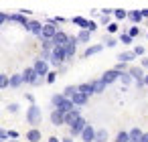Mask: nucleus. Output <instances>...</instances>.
I'll return each mask as SVG.
<instances>
[{
	"label": "nucleus",
	"instance_id": "nucleus-1",
	"mask_svg": "<svg viewBox=\"0 0 148 142\" xmlns=\"http://www.w3.org/2000/svg\"><path fill=\"white\" fill-rule=\"evenodd\" d=\"M65 59H67V51H65V47H53L51 63H53V65H61Z\"/></svg>",
	"mask_w": 148,
	"mask_h": 142
},
{
	"label": "nucleus",
	"instance_id": "nucleus-2",
	"mask_svg": "<svg viewBox=\"0 0 148 142\" xmlns=\"http://www.w3.org/2000/svg\"><path fill=\"white\" fill-rule=\"evenodd\" d=\"M27 120H29V124H33V126H37V124L41 122V108H39L37 104H31V108H29V112H27Z\"/></svg>",
	"mask_w": 148,
	"mask_h": 142
},
{
	"label": "nucleus",
	"instance_id": "nucleus-3",
	"mask_svg": "<svg viewBox=\"0 0 148 142\" xmlns=\"http://www.w3.org/2000/svg\"><path fill=\"white\" fill-rule=\"evenodd\" d=\"M23 81H25V83H39L41 77H39V73L35 71V67H27V69L23 71Z\"/></svg>",
	"mask_w": 148,
	"mask_h": 142
},
{
	"label": "nucleus",
	"instance_id": "nucleus-4",
	"mask_svg": "<svg viewBox=\"0 0 148 142\" xmlns=\"http://www.w3.org/2000/svg\"><path fill=\"white\" fill-rule=\"evenodd\" d=\"M57 35V27H55V21H49L47 25H43V33H41V39H53Z\"/></svg>",
	"mask_w": 148,
	"mask_h": 142
},
{
	"label": "nucleus",
	"instance_id": "nucleus-5",
	"mask_svg": "<svg viewBox=\"0 0 148 142\" xmlns=\"http://www.w3.org/2000/svg\"><path fill=\"white\" fill-rule=\"evenodd\" d=\"M33 67H35V71L39 73V77H47V73H49V65H47L45 59H37Z\"/></svg>",
	"mask_w": 148,
	"mask_h": 142
},
{
	"label": "nucleus",
	"instance_id": "nucleus-6",
	"mask_svg": "<svg viewBox=\"0 0 148 142\" xmlns=\"http://www.w3.org/2000/svg\"><path fill=\"white\" fill-rule=\"evenodd\" d=\"M79 118H81V116H79V108L75 106L73 110H69V112L65 114V124H67V126L71 128V126H73V124H75V122L79 120Z\"/></svg>",
	"mask_w": 148,
	"mask_h": 142
},
{
	"label": "nucleus",
	"instance_id": "nucleus-7",
	"mask_svg": "<svg viewBox=\"0 0 148 142\" xmlns=\"http://www.w3.org/2000/svg\"><path fill=\"white\" fill-rule=\"evenodd\" d=\"M51 124H53V126H63V124H65V114L55 108V110L51 112Z\"/></svg>",
	"mask_w": 148,
	"mask_h": 142
},
{
	"label": "nucleus",
	"instance_id": "nucleus-8",
	"mask_svg": "<svg viewBox=\"0 0 148 142\" xmlns=\"http://www.w3.org/2000/svg\"><path fill=\"white\" fill-rule=\"evenodd\" d=\"M77 43H79V39H77V37H69V41H67V45H65V51H67V59H71V57L75 55Z\"/></svg>",
	"mask_w": 148,
	"mask_h": 142
},
{
	"label": "nucleus",
	"instance_id": "nucleus-9",
	"mask_svg": "<svg viewBox=\"0 0 148 142\" xmlns=\"http://www.w3.org/2000/svg\"><path fill=\"white\" fill-rule=\"evenodd\" d=\"M120 75H122V71H118V69H110V71H106V73L101 75V79L110 85V83H114L116 79H120Z\"/></svg>",
	"mask_w": 148,
	"mask_h": 142
},
{
	"label": "nucleus",
	"instance_id": "nucleus-10",
	"mask_svg": "<svg viewBox=\"0 0 148 142\" xmlns=\"http://www.w3.org/2000/svg\"><path fill=\"white\" fill-rule=\"evenodd\" d=\"M85 126H87V122H85L83 118H79V120L71 126V130H69V132H71V136H81V132L85 130Z\"/></svg>",
	"mask_w": 148,
	"mask_h": 142
},
{
	"label": "nucleus",
	"instance_id": "nucleus-11",
	"mask_svg": "<svg viewBox=\"0 0 148 142\" xmlns=\"http://www.w3.org/2000/svg\"><path fill=\"white\" fill-rule=\"evenodd\" d=\"M81 140H83V142H95V130H93L91 124H87L85 130L81 132Z\"/></svg>",
	"mask_w": 148,
	"mask_h": 142
},
{
	"label": "nucleus",
	"instance_id": "nucleus-12",
	"mask_svg": "<svg viewBox=\"0 0 148 142\" xmlns=\"http://www.w3.org/2000/svg\"><path fill=\"white\" fill-rule=\"evenodd\" d=\"M25 29L31 31L33 35H39V37H41V33H43V25H41L39 21H29V23L25 25Z\"/></svg>",
	"mask_w": 148,
	"mask_h": 142
},
{
	"label": "nucleus",
	"instance_id": "nucleus-13",
	"mask_svg": "<svg viewBox=\"0 0 148 142\" xmlns=\"http://www.w3.org/2000/svg\"><path fill=\"white\" fill-rule=\"evenodd\" d=\"M67 41H69V35H65L63 31H57V35L53 37L55 47H65V45H67Z\"/></svg>",
	"mask_w": 148,
	"mask_h": 142
},
{
	"label": "nucleus",
	"instance_id": "nucleus-14",
	"mask_svg": "<svg viewBox=\"0 0 148 142\" xmlns=\"http://www.w3.org/2000/svg\"><path fill=\"white\" fill-rule=\"evenodd\" d=\"M73 108H75V104H73V99H71V97H63V99H61V104L57 106V110H61L63 114H67V112H69V110H73Z\"/></svg>",
	"mask_w": 148,
	"mask_h": 142
},
{
	"label": "nucleus",
	"instance_id": "nucleus-15",
	"mask_svg": "<svg viewBox=\"0 0 148 142\" xmlns=\"http://www.w3.org/2000/svg\"><path fill=\"white\" fill-rule=\"evenodd\" d=\"M71 99H73V104H75V106H85V104H87V99H89V97H87V95H85V93H81V91H79V89H77V91H75V95H73V97H71Z\"/></svg>",
	"mask_w": 148,
	"mask_h": 142
},
{
	"label": "nucleus",
	"instance_id": "nucleus-16",
	"mask_svg": "<svg viewBox=\"0 0 148 142\" xmlns=\"http://www.w3.org/2000/svg\"><path fill=\"white\" fill-rule=\"evenodd\" d=\"M8 21H12V23H21L23 27L29 23V19H27V14H23V12H16V14H8Z\"/></svg>",
	"mask_w": 148,
	"mask_h": 142
},
{
	"label": "nucleus",
	"instance_id": "nucleus-17",
	"mask_svg": "<svg viewBox=\"0 0 148 142\" xmlns=\"http://www.w3.org/2000/svg\"><path fill=\"white\" fill-rule=\"evenodd\" d=\"M91 85H93V91H95V93H103V89H106V85H108V83L99 77V79H93V81H91Z\"/></svg>",
	"mask_w": 148,
	"mask_h": 142
},
{
	"label": "nucleus",
	"instance_id": "nucleus-18",
	"mask_svg": "<svg viewBox=\"0 0 148 142\" xmlns=\"http://www.w3.org/2000/svg\"><path fill=\"white\" fill-rule=\"evenodd\" d=\"M128 134H130V142H142V134H144V132H142L140 128H132Z\"/></svg>",
	"mask_w": 148,
	"mask_h": 142
},
{
	"label": "nucleus",
	"instance_id": "nucleus-19",
	"mask_svg": "<svg viewBox=\"0 0 148 142\" xmlns=\"http://www.w3.org/2000/svg\"><path fill=\"white\" fill-rule=\"evenodd\" d=\"M77 89H79L81 93H85L87 97L95 93V91H93V85H91V81H89V83H81V85H77Z\"/></svg>",
	"mask_w": 148,
	"mask_h": 142
},
{
	"label": "nucleus",
	"instance_id": "nucleus-20",
	"mask_svg": "<svg viewBox=\"0 0 148 142\" xmlns=\"http://www.w3.org/2000/svg\"><path fill=\"white\" fill-rule=\"evenodd\" d=\"M27 140H29V142H39V140H41V132H39L37 128L29 130V132H27Z\"/></svg>",
	"mask_w": 148,
	"mask_h": 142
},
{
	"label": "nucleus",
	"instance_id": "nucleus-21",
	"mask_svg": "<svg viewBox=\"0 0 148 142\" xmlns=\"http://www.w3.org/2000/svg\"><path fill=\"white\" fill-rule=\"evenodd\" d=\"M101 49H103L101 45H91V47H87V49H85V53H83V55H85V57H91V55H95V53H99Z\"/></svg>",
	"mask_w": 148,
	"mask_h": 142
},
{
	"label": "nucleus",
	"instance_id": "nucleus-22",
	"mask_svg": "<svg viewBox=\"0 0 148 142\" xmlns=\"http://www.w3.org/2000/svg\"><path fill=\"white\" fill-rule=\"evenodd\" d=\"M91 31H87V29H83V31H79V35H77V39H79V43H87L89 39H91V35H89Z\"/></svg>",
	"mask_w": 148,
	"mask_h": 142
},
{
	"label": "nucleus",
	"instance_id": "nucleus-23",
	"mask_svg": "<svg viewBox=\"0 0 148 142\" xmlns=\"http://www.w3.org/2000/svg\"><path fill=\"white\" fill-rule=\"evenodd\" d=\"M134 57H136V53H134V51H126V53H120V55H118V59H120V61H126V63H128V61H132Z\"/></svg>",
	"mask_w": 148,
	"mask_h": 142
},
{
	"label": "nucleus",
	"instance_id": "nucleus-24",
	"mask_svg": "<svg viewBox=\"0 0 148 142\" xmlns=\"http://www.w3.org/2000/svg\"><path fill=\"white\" fill-rule=\"evenodd\" d=\"M128 19H130V21H134V23H140L144 16H142V12H140V10H132V12H128Z\"/></svg>",
	"mask_w": 148,
	"mask_h": 142
},
{
	"label": "nucleus",
	"instance_id": "nucleus-25",
	"mask_svg": "<svg viewBox=\"0 0 148 142\" xmlns=\"http://www.w3.org/2000/svg\"><path fill=\"white\" fill-rule=\"evenodd\" d=\"M21 83H25L23 81V73L21 75H10V87H18Z\"/></svg>",
	"mask_w": 148,
	"mask_h": 142
},
{
	"label": "nucleus",
	"instance_id": "nucleus-26",
	"mask_svg": "<svg viewBox=\"0 0 148 142\" xmlns=\"http://www.w3.org/2000/svg\"><path fill=\"white\" fill-rule=\"evenodd\" d=\"M95 142H108V130H97L95 132Z\"/></svg>",
	"mask_w": 148,
	"mask_h": 142
},
{
	"label": "nucleus",
	"instance_id": "nucleus-27",
	"mask_svg": "<svg viewBox=\"0 0 148 142\" xmlns=\"http://www.w3.org/2000/svg\"><path fill=\"white\" fill-rule=\"evenodd\" d=\"M73 23L77 25V27H81V29H87V19H83V16H73Z\"/></svg>",
	"mask_w": 148,
	"mask_h": 142
},
{
	"label": "nucleus",
	"instance_id": "nucleus-28",
	"mask_svg": "<svg viewBox=\"0 0 148 142\" xmlns=\"http://www.w3.org/2000/svg\"><path fill=\"white\" fill-rule=\"evenodd\" d=\"M75 91H77V87H75V85H67V87L63 89V95H65V97H73V95H75Z\"/></svg>",
	"mask_w": 148,
	"mask_h": 142
},
{
	"label": "nucleus",
	"instance_id": "nucleus-29",
	"mask_svg": "<svg viewBox=\"0 0 148 142\" xmlns=\"http://www.w3.org/2000/svg\"><path fill=\"white\" fill-rule=\"evenodd\" d=\"M120 79H122V83H124V85H130V81H132V75H130V71H122Z\"/></svg>",
	"mask_w": 148,
	"mask_h": 142
},
{
	"label": "nucleus",
	"instance_id": "nucleus-30",
	"mask_svg": "<svg viewBox=\"0 0 148 142\" xmlns=\"http://www.w3.org/2000/svg\"><path fill=\"white\" fill-rule=\"evenodd\" d=\"M114 16H116L118 21H122V19H126V16H128V12H126L124 8H116V10H114Z\"/></svg>",
	"mask_w": 148,
	"mask_h": 142
},
{
	"label": "nucleus",
	"instance_id": "nucleus-31",
	"mask_svg": "<svg viewBox=\"0 0 148 142\" xmlns=\"http://www.w3.org/2000/svg\"><path fill=\"white\" fill-rule=\"evenodd\" d=\"M116 142H130V134L128 132H120L116 136Z\"/></svg>",
	"mask_w": 148,
	"mask_h": 142
},
{
	"label": "nucleus",
	"instance_id": "nucleus-32",
	"mask_svg": "<svg viewBox=\"0 0 148 142\" xmlns=\"http://www.w3.org/2000/svg\"><path fill=\"white\" fill-rule=\"evenodd\" d=\"M10 85V77L8 75H0V89H4Z\"/></svg>",
	"mask_w": 148,
	"mask_h": 142
},
{
	"label": "nucleus",
	"instance_id": "nucleus-33",
	"mask_svg": "<svg viewBox=\"0 0 148 142\" xmlns=\"http://www.w3.org/2000/svg\"><path fill=\"white\" fill-rule=\"evenodd\" d=\"M63 97H65V95H63V93H55V95H53V97H51V104H53V106H55V108H57V106H59V104H61V99H63Z\"/></svg>",
	"mask_w": 148,
	"mask_h": 142
},
{
	"label": "nucleus",
	"instance_id": "nucleus-34",
	"mask_svg": "<svg viewBox=\"0 0 148 142\" xmlns=\"http://www.w3.org/2000/svg\"><path fill=\"white\" fill-rule=\"evenodd\" d=\"M132 39H134V37H130L128 33H122V37H120V41H122L124 45H130V43H132Z\"/></svg>",
	"mask_w": 148,
	"mask_h": 142
},
{
	"label": "nucleus",
	"instance_id": "nucleus-35",
	"mask_svg": "<svg viewBox=\"0 0 148 142\" xmlns=\"http://www.w3.org/2000/svg\"><path fill=\"white\" fill-rule=\"evenodd\" d=\"M55 79H57V73L49 71V73H47V83H55Z\"/></svg>",
	"mask_w": 148,
	"mask_h": 142
},
{
	"label": "nucleus",
	"instance_id": "nucleus-36",
	"mask_svg": "<svg viewBox=\"0 0 148 142\" xmlns=\"http://www.w3.org/2000/svg\"><path fill=\"white\" fill-rule=\"evenodd\" d=\"M106 45H108V47H116V45H118V41H116V39H112V37H108V39H106Z\"/></svg>",
	"mask_w": 148,
	"mask_h": 142
},
{
	"label": "nucleus",
	"instance_id": "nucleus-37",
	"mask_svg": "<svg viewBox=\"0 0 148 142\" xmlns=\"http://www.w3.org/2000/svg\"><path fill=\"white\" fill-rule=\"evenodd\" d=\"M116 31H118V25L116 23H110L108 25V33H116Z\"/></svg>",
	"mask_w": 148,
	"mask_h": 142
},
{
	"label": "nucleus",
	"instance_id": "nucleus-38",
	"mask_svg": "<svg viewBox=\"0 0 148 142\" xmlns=\"http://www.w3.org/2000/svg\"><path fill=\"white\" fill-rule=\"evenodd\" d=\"M8 112L16 114V112H18V104H8Z\"/></svg>",
	"mask_w": 148,
	"mask_h": 142
},
{
	"label": "nucleus",
	"instance_id": "nucleus-39",
	"mask_svg": "<svg viewBox=\"0 0 148 142\" xmlns=\"http://www.w3.org/2000/svg\"><path fill=\"white\" fill-rule=\"evenodd\" d=\"M95 29H97V25H95L93 21H89V23H87V31H91V33H93Z\"/></svg>",
	"mask_w": 148,
	"mask_h": 142
},
{
	"label": "nucleus",
	"instance_id": "nucleus-40",
	"mask_svg": "<svg viewBox=\"0 0 148 142\" xmlns=\"http://www.w3.org/2000/svg\"><path fill=\"white\" fill-rule=\"evenodd\" d=\"M138 33H140V29H138V27H132V29H130V33H128V35H130V37H136V35H138Z\"/></svg>",
	"mask_w": 148,
	"mask_h": 142
},
{
	"label": "nucleus",
	"instance_id": "nucleus-41",
	"mask_svg": "<svg viewBox=\"0 0 148 142\" xmlns=\"http://www.w3.org/2000/svg\"><path fill=\"white\" fill-rule=\"evenodd\" d=\"M8 21V14H4V12H0V27H2L4 23Z\"/></svg>",
	"mask_w": 148,
	"mask_h": 142
},
{
	"label": "nucleus",
	"instance_id": "nucleus-42",
	"mask_svg": "<svg viewBox=\"0 0 148 142\" xmlns=\"http://www.w3.org/2000/svg\"><path fill=\"white\" fill-rule=\"evenodd\" d=\"M116 69H118V71H124V69H126V61H120V63L116 65Z\"/></svg>",
	"mask_w": 148,
	"mask_h": 142
},
{
	"label": "nucleus",
	"instance_id": "nucleus-43",
	"mask_svg": "<svg viewBox=\"0 0 148 142\" xmlns=\"http://www.w3.org/2000/svg\"><path fill=\"white\" fill-rule=\"evenodd\" d=\"M6 138H8V132L0 128V140H6Z\"/></svg>",
	"mask_w": 148,
	"mask_h": 142
},
{
	"label": "nucleus",
	"instance_id": "nucleus-44",
	"mask_svg": "<svg viewBox=\"0 0 148 142\" xmlns=\"http://www.w3.org/2000/svg\"><path fill=\"white\" fill-rule=\"evenodd\" d=\"M8 138H18V132L16 130H8Z\"/></svg>",
	"mask_w": 148,
	"mask_h": 142
},
{
	"label": "nucleus",
	"instance_id": "nucleus-45",
	"mask_svg": "<svg viewBox=\"0 0 148 142\" xmlns=\"http://www.w3.org/2000/svg\"><path fill=\"white\" fill-rule=\"evenodd\" d=\"M134 53H136V55H142V53H144V47H136Z\"/></svg>",
	"mask_w": 148,
	"mask_h": 142
},
{
	"label": "nucleus",
	"instance_id": "nucleus-46",
	"mask_svg": "<svg viewBox=\"0 0 148 142\" xmlns=\"http://www.w3.org/2000/svg\"><path fill=\"white\" fill-rule=\"evenodd\" d=\"M101 23H103V25H110V19H108V16L103 14V16H101Z\"/></svg>",
	"mask_w": 148,
	"mask_h": 142
},
{
	"label": "nucleus",
	"instance_id": "nucleus-47",
	"mask_svg": "<svg viewBox=\"0 0 148 142\" xmlns=\"http://www.w3.org/2000/svg\"><path fill=\"white\" fill-rule=\"evenodd\" d=\"M140 12H142V16H144V19H148V8H144V10H140Z\"/></svg>",
	"mask_w": 148,
	"mask_h": 142
},
{
	"label": "nucleus",
	"instance_id": "nucleus-48",
	"mask_svg": "<svg viewBox=\"0 0 148 142\" xmlns=\"http://www.w3.org/2000/svg\"><path fill=\"white\" fill-rule=\"evenodd\" d=\"M142 142H148V132H144V134H142Z\"/></svg>",
	"mask_w": 148,
	"mask_h": 142
},
{
	"label": "nucleus",
	"instance_id": "nucleus-49",
	"mask_svg": "<svg viewBox=\"0 0 148 142\" xmlns=\"http://www.w3.org/2000/svg\"><path fill=\"white\" fill-rule=\"evenodd\" d=\"M142 67H146V69H148V59H144V61H142Z\"/></svg>",
	"mask_w": 148,
	"mask_h": 142
},
{
	"label": "nucleus",
	"instance_id": "nucleus-50",
	"mask_svg": "<svg viewBox=\"0 0 148 142\" xmlns=\"http://www.w3.org/2000/svg\"><path fill=\"white\" fill-rule=\"evenodd\" d=\"M49 142H59V138H55V136H51V138H49Z\"/></svg>",
	"mask_w": 148,
	"mask_h": 142
},
{
	"label": "nucleus",
	"instance_id": "nucleus-51",
	"mask_svg": "<svg viewBox=\"0 0 148 142\" xmlns=\"http://www.w3.org/2000/svg\"><path fill=\"white\" fill-rule=\"evenodd\" d=\"M63 142H73V138H63Z\"/></svg>",
	"mask_w": 148,
	"mask_h": 142
},
{
	"label": "nucleus",
	"instance_id": "nucleus-52",
	"mask_svg": "<svg viewBox=\"0 0 148 142\" xmlns=\"http://www.w3.org/2000/svg\"><path fill=\"white\" fill-rule=\"evenodd\" d=\"M144 85H148V75H144Z\"/></svg>",
	"mask_w": 148,
	"mask_h": 142
},
{
	"label": "nucleus",
	"instance_id": "nucleus-53",
	"mask_svg": "<svg viewBox=\"0 0 148 142\" xmlns=\"http://www.w3.org/2000/svg\"><path fill=\"white\" fill-rule=\"evenodd\" d=\"M10 142H18V140H16V138H14V140H10Z\"/></svg>",
	"mask_w": 148,
	"mask_h": 142
},
{
	"label": "nucleus",
	"instance_id": "nucleus-54",
	"mask_svg": "<svg viewBox=\"0 0 148 142\" xmlns=\"http://www.w3.org/2000/svg\"><path fill=\"white\" fill-rule=\"evenodd\" d=\"M0 142H4V140H0Z\"/></svg>",
	"mask_w": 148,
	"mask_h": 142
}]
</instances>
